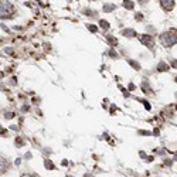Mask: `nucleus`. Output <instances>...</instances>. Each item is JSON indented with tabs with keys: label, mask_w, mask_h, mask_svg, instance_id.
I'll return each instance as SVG.
<instances>
[{
	"label": "nucleus",
	"mask_w": 177,
	"mask_h": 177,
	"mask_svg": "<svg viewBox=\"0 0 177 177\" xmlns=\"http://www.w3.org/2000/svg\"><path fill=\"white\" fill-rule=\"evenodd\" d=\"M88 28H89V31H92V33H95V31H96V30H98V28H96L95 25H89Z\"/></svg>",
	"instance_id": "15"
},
{
	"label": "nucleus",
	"mask_w": 177,
	"mask_h": 177,
	"mask_svg": "<svg viewBox=\"0 0 177 177\" xmlns=\"http://www.w3.org/2000/svg\"><path fill=\"white\" fill-rule=\"evenodd\" d=\"M99 25H101V27L103 28V30H106V28H109V23H108L106 20H101V21H99Z\"/></svg>",
	"instance_id": "11"
},
{
	"label": "nucleus",
	"mask_w": 177,
	"mask_h": 177,
	"mask_svg": "<svg viewBox=\"0 0 177 177\" xmlns=\"http://www.w3.org/2000/svg\"><path fill=\"white\" fill-rule=\"evenodd\" d=\"M171 67H173V68H177V60L171 61Z\"/></svg>",
	"instance_id": "16"
},
{
	"label": "nucleus",
	"mask_w": 177,
	"mask_h": 177,
	"mask_svg": "<svg viewBox=\"0 0 177 177\" xmlns=\"http://www.w3.org/2000/svg\"><path fill=\"white\" fill-rule=\"evenodd\" d=\"M4 116H6V118H9V119H12V118H13V116H14V115H13L12 112H9V114H6V115H4Z\"/></svg>",
	"instance_id": "17"
},
{
	"label": "nucleus",
	"mask_w": 177,
	"mask_h": 177,
	"mask_svg": "<svg viewBox=\"0 0 177 177\" xmlns=\"http://www.w3.org/2000/svg\"><path fill=\"white\" fill-rule=\"evenodd\" d=\"M160 43L165 47H173L177 43V30L176 28H170L169 31H165L160 34Z\"/></svg>",
	"instance_id": "1"
},
{
	"label": "nucleus",
	"mask_w": 177,
	"mask_h": 177,
	"mask_svg": "<svg viewBox=\"0 0 177 177\" xmlns=\"http://www.w3.org/2000/svg\"><path fill=\"white\" fill-rule=\"evenodd\" d=\"M140 41L143 43V45H146L149 50H153L154 48V38L149 34H142L140 36Z\"/></svg>",
	"instance_id": "3"
},
{
	"label": "nucleus",
	"mask_w": 177,
	"mask_h": 177,
	"mask_svg": "<svg viewBox=\"0 0 177 177\" xmlns=\"http://www.w3.org/2000/svg\"><path fill=\"white\" fill-rule=\"evenodd\" d=\"M7 167H9V162H7L6 159L0 157V173L6 171V170H7Z\"/></svg>",
	"instance_id": "5"
},
{
	"label": "nucleus",
	"mask_w": 177,
	"mask_h": 177,
	"mask_svg": "<svg viewBox=\"0 0 177 177\" xmlns=\"http://www.w3.org/2000/svg\"><path fill=\"white\" fill-rule=\"evenodd\" d=\"M129 89H130V91H133V89H135V85H133V84H130V85H129Z\"/></svg>",
	"instance_id": "20"
},
{
	"label": "nucleus",
	"mask_w": 177,
	"mask_h": 177,
	"mask_svg": "<svg viewBox=\"0 0 177 177\" xmlns=\"http://www.w3.org/2000/svg\"><path fill=\"white\" fill-rule=\"evenodd\" d=\"M129 64L135 67V70H140V65L138 63H135V61H132V60H129Z\"/></svg>",
	"instance_id": "14"
},
{
	"label": "nucleus",
	"mask_w": 177,
	"mask_h": 177,
	"mask_svg": "<svg viewBox=\"0 0 177 177\" xmlns=\"http://www.w3.org/2000/svg\"><path fill=\"white\" fill-rule=\"evenodd\" d=\"M143 103H145L146 109H147V111H149V109H150V105H149V103H147V102H146V101H143Z\"/></svg>",
	"instance_id": "18"
},
{
	"label": "nucleus",
	"mask_w": 177,
	"mask_h": 177,
	"mask_svg": "<svg viewBox=\"0 0 177 177\" xmlns=\"http://www.w3.org/2000/svg\"><path fill=\"white\" fill-rule=\"evenodd\" d=\"M45 167H47V169H48V170H54V169H55V166H54V163H52V162H51V160H48V159H47V160H45Z\"/></svg>",
	"instance_id": "9"
},
{
	"label": "nucleus",
	"mask_w": 177,
	"mask_h": 177,
	"mask_svg": "<svg viewBox=\"0 0 177 177\" xmlns=\"http://www.w3.org/2000/svg\"><path fill=\"white\" fill-rule=\"evenodd\" d=\"M106 38H108V41H109V43H111L112 45H116V44H118V40H116L115 37H112V36H108Z\"/></svg>",
	"instance_id": "12"
},
{
	"label": "nucleus",
	"mask_w": 177,
	"mask_h": 177,
	"mask_svg": "<svg viewBox=\"0 0 177 177\" xmlns=\"http://www.w3.org/2000/svg\"><path fill=\"white\" fill-rule=\"evenodd\" d=\"M122 34H123L125 37H135V36H136L135 30H130V28H125V30L122 31Z\"/></svg>",
	"instance_id": "6"
},
{
	"label": "nucleus",
	"mask_w": 177,
	"mask_h": 177,
	"mask_svg": "<svg viewBox=\"0 0 177 177\" xmlns=\"http://www.w3.org/2000/svg\"><path fill=\"white\" fill-rule=\"evenodd\" d=\"M157 71L159 72H165V71H169V65L166 63H160L157 65Z\"/></svg>",
	"instance_id": "7"
},
{
	"label": "nucleus",
	"mask_w": 177,
	"mask_h": 177,
	"mask_svg": "<svg viewBox=\"0 0 177 177\" xmlns=\"http://www.w3.org/2000/svg\"><path fill=\"white\" fill-rule=\"evenodd\" d=\"M14 14V7L7 0H0V19H9Z\"/></svg>",
	"instance_id": "2"
},
{
	"label": "nucleus",
	"mask_w": 177,
	"mask_h": 177,
	"mask_svg": "<svg viewBox=\"0 0 177 177\" xmlns=\"http://www.w3.org/2000/svg\"><path fill=\"white\" fill-rule=\"evenodd\" d=\"M0 133H1V135L4 133V129H3V127H0Z\"/></svg>",
	"instance_id": "21"
},
{
	"label": "nucleus",
	"mask_w": 177,
	"mask_h": 177,
	"mask_svg": "<svg viewBox=\"0 0 177 177\" xmlns=\"http://www.w3.org/2000/svg\"><path fill=\"white\" fill-rule=\"evenodd\" d=\"M123 7L127 9V10H132L133 9V1H130V0H123Z\"/></svg>",
	"instance_id": "8"
},
{
	"label": "nucleus",
	"mask_w": 177,
	"mask_h": 177,
	"mask_svg": "<svg viewBox=\"0 0 177 177\" xmlns=\"http://www.w3.org/2000/svg\"><path fill=\"white\" fill-rule=\"evenodd\" d=\"M160 4L166 12H171L174 7V0H160Z\"/></svg>",
	"instance_id": "4"
},
{
	"label": "nucleus",
	"mask_w": 177,
	"mask_h": 177,
	"mask_svg": "<svg viewBox=\"0 0 177 177\" xmlns=\"http://www.w3.org/2000/svg\"><path fill=\"white\" fill-rule=\"evenodd\" d=\"M114 9H115L114 4H105V7H103L105 12H111V10H114Z\"/></svg>",
	"instance_id": "13"
},
{
	"label": "nucleus",
	"mask_w": 177,
	"mask_h": 177,
	"mask_svg": "<svg viewBox=\"0 0 177 177\" xmlns=\"http://www.w3.org/2000/svg\"><path fill=\"white\" fill-rule=\"evenodd\" d=\"M142 89L145 91L146 94H149V92L152 91V89H150V87H149V84L146 82V81H145V82H143V84H142Z\"/></svg>",
	"instance_id": "10"
},
{
	"label": "nucleus",
	"mask_w": 177,
	"mask_h": 177,
	"mask_svg": "<svg viewBox=\"0 0 177 177\" xmlns=\"http://www.w3.org/2000/svg\"><path fill=\"white\" fill-rule=\"evenodd\" d=\"M176 82H177V78H176Z\"/></svg>",
	"instance_id": "22"
},
{
	"label": "nucleus",
	"mask_w": 177,
	"mask_h": 177,
	"mask_svg": "<svg viewBox=\"0 0 177 177\" xmlns=\"http://www.w3.org/2000/svg\"><path fill=\"white\" fill-rule=\"evenodd\" d=\"M21 177H37V176H34V174H23Z\"/></svg>",
	"instance_id": "19"
}]
</instances>
